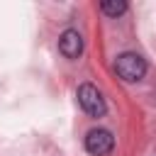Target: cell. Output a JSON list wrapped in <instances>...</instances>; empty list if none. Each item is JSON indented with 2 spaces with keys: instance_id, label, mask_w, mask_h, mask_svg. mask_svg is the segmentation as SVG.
<instances>
[{
  "instance_id": "cell-1",
  "label": "cell",
  "mask_w": 156,
  "mask_h": 156,
  "mask_svg": "<svg viewBox=\"0 0 156 156\" xmlns=\"http://www.w3.org/2000/svg\"><path fill=\"white\" fill-rule=\"evenodd\" d=\"M115 71H117V76H119L122 80H127V83H136V80H141L144 73H146V61H144L139 54L127 51V54L117 56V61H115Z\"/></svg>"
},
{
  "instance_id": "cell-2",
  "label": "cell",
  "mask_w": 156,
  "mask_h": 156,
  "mask_svg": "<svg viewBox=\"0 0 156 156\" xmlns=\"http://www.w3.org/2000/svg\"><path fill=\"white\" fill-rule=\"evenodd\" d=\"M78 102H80V107H83L90 117H102V115L107 112L105 98H102V93H100L93 83H83V85L78 88Z\"/></svg>"
},
{
  "instance_id": "cell-3",
  "label": "cell",
  "mask_w": 156,
  "mask_h": 156,
  "mask_svg": "<svg viewBox=\"0 0 156 156\" xmlns=\"http://www.w3.org/2000/svg\"><path fill=\"white\" fill-rule=\"evenodd\" d=\"M115 146V136L107 129H90L85 134V149L93 156H107Z\"/></svg>"
},
{
  "instance_id": "cell-4",
  "label": "cell",
  "mask_w": 156,
  "mask_h": 156,
  "mask_svg": "<svg viewBox=\"0 0 156 156\" xmlns=\"http://www.w3.org/2000/svg\"><path fill=\"white\" fill-rule=\"evenodd\" d=\"M58 51L66 58H78L83 54V37L76 29H66L61 34V39H58Z\"/></svg>"
},
{
  "instance_id": "cell-5",
  "label": "cell",
  "mask_w": 156,
  "mask_h": 156,
  "mask_svg": "<svg viewBox=\"0 0 156 156\" xmlns=\"http://www.w3.org/2000/svg\"><path fill=\"white\" fill-rule=\"evenodd\" d=\"M100 10L105 15H110V17H119V15L127 12V2L124 0H102L100 2Z\"/></svg>"
}]
</instances>
